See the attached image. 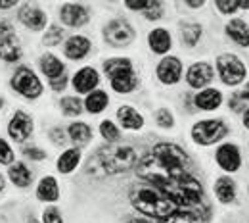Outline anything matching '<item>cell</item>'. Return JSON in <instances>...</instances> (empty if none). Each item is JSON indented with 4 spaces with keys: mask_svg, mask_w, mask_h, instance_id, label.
<instances>
[{
    "mask_svg": "<svg viewBox=\"0 0 249 223\" xmlns=\"http://www.w3.org/2000/svg\"><path fill=\"white\" fill-rule=\"evenodd\" d=\"M136 171L142 183L161 189L180 208H192L203 202V187L192 175V160L177 144H156L136 163Z\"/></svg>",
    "mask_w": 249,
    "mask_h": 223,
    "instance_id": "1",
    "label": "cell"
},
{
    "mask_svg": "<svg viewBox=\"0 0 249 223\" xmlns=\"http://www.w3.org/2000/svg\"><path fill=\"white\" fill-rule=\"evenodd\" d=\"M138 163L136 150L132 146H102L89 160V173L96 177L119 175L130 171Z\"/></svg>",
    "mask_w": 249,
    "mask_h": 223,
    "instance_id": "2",
    "label": "cell"
},
{
    "mask_svg": "<svg viewBox=\"0 0 249 223\" xmlns=\"http://www.w3.org/2000/svg\"><path fill=\"white\" fill-rule=\"evenodd\" d=\"M130 202L138 212H142L148 218H154L157 222H163L169 216H173L177 210H180V206L173 198H169L165 192L148 183H140L130 191Z\"/></svg>",
    "mask_w": 249,
    "mask_h": 223,
    "instance_id": "3",
    "label": "cell"
},
{
    "mask_svg": "<svg viewBox=\"0 0 249 223\" xmlns=\"http://www.w3.org/2000/svg\"><path fill=\"white\" fill-rule=\"evenodd\" d=\"M104 71L111 81V89L117 93H130L138 85V77L126 58H111L104 64Z\"/></svg>",
    "mask_w": 249,
    "mask_h": 223,
    "instance_id": "4",
    "label": "cell"
},
{
    "mask_svg": "<svg viewBox=\"0 0 249 223\" xmlns=\"http://www.w3.org/2000/svg\"><path fill=\"white\" fill-rule=\"evenodd\" d=\"M217 69L222 83H226V85L242 83L246 79V73H248L246 64L238 56H234V54H222L217 60Z\"/></svg>",
    "mask_w": 249,
    "mask_h": 223,
    "instance_id": "5",
    "label": "cell"
},
{
    "mask_svg": "<svg viewBox=\"0 0 249 223\" xmlns=\"http://www.w3.org/2000/svg\"><path fill=\"white\" fill-rule=\"evenodd\" d=\"M228 133V127L224 122L220 120H207V122H199L196 123L192 129V135H194V141L197 144H213L220 141L224 135Z\"/></svg>",
    "mask_w": 249,
    "mask_h": 223,
    "instance_id": "6",
    "label": "cell"
},
{
    "mask_svg": "<svg viewBox=\"0 0 249 223\" xmlns=\"http://www.w3.org/2000/svg\"><path fill=\"white\" fill-rule=\"evenodd\" d=\"M12 87L25 98H36L42 93V85H40L38 77L29 67H19L16 71V75L12 77Z\"/></svg>",
    "mask_w": 249,
    "mask_h": 223,
    "instance_id": "7",
    "label": "cell"
},
{
    "mask_svg": "<svg viewBox=\"0 0 249 223\" xmlns=\"http://www.w3.org/2000/svg\"><path fill=\"white\" fill-rule=\"evenodd\" d=\"M104 37L111 46H126L134 41V29L124 20H113L106 25Z\"/></svg>",
    "mask_w": 249,
    "mask_h": 223,
    "instance_id": "8",
    "label": "cell"
},
{
    "mask_svg": "<svg viewBox=\"0 0 249 223\" xmlns=\"http://www.w3.org/2000/svg\"><path fill=\"white\" fill-rule=\"evenodd\" d=\"M159 223H209V206L201 202L192 208H180Z\"/></svg>",
    "mask_w": 249,
    "mask_h": 223,
    "instance_id": "9",
    "label": "cell"
},
{
    "mask_svg": "<svg viewBox=\"0 0 249 223\" xmlns=\"http://www.w3.org/2000/svg\"><path fill=\"white\" fill-rule=\"evenodd\" d=\"M8 131H10V137L16 141V142H23L25 139L31 137L33 131V122L31 118L25 114V112H16L10 125H8Z\"/></svg>",
    "mask_w": 249,
    "mask_h": 223,
    "instance_id": "10",
    "label": "cell"
},
{
    "mask_svg": "<svg viewBox=\"0 0 249 223\" xmlns=\"http://www.w3.org/2000/svg\"><path fill=\"white\" fill-rule=\"evenodd\" d=\"M60 18L67 27H81L89 21V10L81 4H63Z\"/></svg>",
    "mask_w": 249,
    "mask_h": 223,
    "instance_id": "11",
    "label": "cell"
},
{
    "mask_svg": "<svg viewBox=\"0 0 249 223\" xmlns=\"http://www.w3.org/2000/svg\"><path fill=\"white\" fill-rule=\"evenodd\" d=\"M180 73H182V64L178 58L169 56V58L161 60V64L157 65V77L165 85H175L180 79Z\"/></svg>",
    "mask_w": 249,
    "mask_h": 223,
    "instance_id": "12",
    "label": "cell"
},
{
    "mask_svg": "<svg viewBox=\"0 0 249 223\" xmlns=\"http://www.w3.org/2000/svg\"><path fill=\"white\" fill-rule=\"evenodd\" d=\"M211 79H213V69H211V65L209 64H205V62H197V64H194L188 67L186 81L190 87H194V89H201V87H205Z\"/></svg>",
    "mask_w": 249,
    "mask_h": 223,
    "instance_id": "13",
    "label": "cell"
},
{
    "mask_svg": "<svg viewBox=\"0 0 249 223\" xmlns=\"http://www.w3.org/2000/svg\"><path fill=\"white\" fill-rule=\"evenodd\" d=\"M217 163L224 171H236L242 165V156L236 144H222L217 150Z\"/></svg>",
    "mask_w": 249,
    "mask_h": 223,
    "instance_id": "14",
    "label": "cell"
},
{
    "mask_svg": "<svg viewBox=\"0 0 249 223\" xmlns=\"http://www.w3.org/2000/svg\"><path fill=\"white\" fill-rule=\"evenodd\" d=\"M98 81H100V77H98V73H96L94 67H83V69H79V71L75 73V77H73V87H75V91L81 93V95H87V93L90 95V91L98 85Z\"/></svg>",
    "mask_w": 249,
    "mask_h": 223,
    "instance_id": "15",
    "label": "cell"
},
{
    "mask_svg": "<svg viewBox=\"0 0 249 223\" xmlns=\"http://www.w3.org/2000/svg\"><path fill=\"white\" fill-rule=\"evenodd\" d=\"M19 20L25 27H31L35 31L42 29L46 25V14L36 8V6H31V4H23L21 10H19Z\"/></svg>",
    "mask_w": 249,
    "mask_h": 223,
    "instance_id": "16",
    "label": "cell"
},
{
    "mask_svg": "<svg viewBox=\"0 0 249 223\" xmlns=\"http://www.w3.org/2000/svg\"><path fill=\"white\" fill-rule=\"evenodd\" d=\"M90 50V42L87 37H71L65 42V56L71 60H83Z\"/></svg>",
    "mask_w": 249,
    "mask_h": 223,
    "instance_id": "17",
    "label": "cell"
},
{
    "mask_svg": "<svg viewBox=\"0 0 249 223\" xmlns=\"http://www.w3.org/2000/svg\"><path fill=\"white\" fill-rule=\"evenodd\" d=\"M0 58L6 60V62H16V60L21 58V48H19V42H18L16 35L8 33L0 41Z\"/></svg>",
    "mask_w": 249,
    "mask_h": 223,
    "instance_id": "18",
    "label": "cell"
},
{
    "mask_svg": "<svg viewBox=\"0 0 249 223\" xmlns=\"http://www.w3.org/2000/svg\"><path fill=\"white\" fill-rule=\"evenodd\" d=\"M226 35L240 46H249V27L242 20H232L226 25Z\"/></svg>",
    "mask_w": 249,
    "mask_h": 223,
    "instance_id": "19",
    "label": "cell"
},
{
    "mask_svg": "<svg viewBox=\"0 0 249 223\" xmlns=\"http://www.w3.org/2000/svg\"><path fill=\"white\" fill-rule=\"evenodd\" d=\"M222 102V95L217 89H205L196 96V106L201 110H217Z\"/></svg>",
    "mask_w": 249,
    "mask_h": 223,
    "instance_id": "20",
    "label": "cell"
},
{
    "mask_svg": "<svg viewBox=\"0 0 249 223\" xmlns=\"http://www.w3.org/2000/svg\"><path fill=\"white\" fill-rule=\"evenodd\" d=\"M117 118H119V122H121V125H123L124 129H140L144 125L142 116H140L134 108H130V106L119 108V110H117Z\"/></svg>",
    "mask_w": 249,
    "mask_h": 223,
    "instance_id": "21",
    "label": "cell"
},
{
    "mask_svg": "<svg viewBox=\"0 0 249 223\" xmlns=\"http://www.w3.org/2000/svg\"><path fill=\"white\" fill-rule=\"evenodd\" d=\"M36 196L38 200H44V202H54L58 200L60 196V189H58V183L54 177H44L36 189Z\"/></svg>",
    "mask_w": 249,
    "mask_h": 223,
    "instance_id": "22",
    "label": "cell"
},
{
    "mask_svg": "<svg viewBox=\"0 0 249 223\" xmlns=\"http://www.w3.org/2000/svg\"><path fill=\"white\" fill-rule=\"evenodd\" d=\"M150 48L157 52V54H165L169 48H171V35L169 31H165V29H154V31L150 33Z\"/></svg>",
    "mask_w": 249,
    "mask_h": 223,
    "instance_id": "23",
    "label": "cell"
},
{
    "mask_svg": "<svg viewBox=\"0 0 249 223\" xmlns=\"http://www.w3.org/2000/svg\"><path fill=\"white\" fill-rule=\"evenodd\" d=\"M31 177L33 173L29 171V167L25 163H21V162H18V163H14L10 167V179L18 187H27L31 183Z\"/></svg>",
    "mask_w": 249,
    "mask_h": 223,
    "instance_id": "24",
    "label": "cell"
},
{
    "mask_svg": "<svg viewBox=\"0 0 249 223\" xmlns=\"http://www.w3.org/2000/svg\"><path fill=\"white\" fill-rule=\"evenodd\" d=\"M79 160H81V150H77V148L65 150L62 156L58 158V171H60V173H69V171H73V169L79 165Z\"/></svg>",
    "mask_w": 249,
    "mask_h": 223,
    "instance_id": "25",
    "label": "cell"
},
{
    "mask_svg": "<svg viewBox=\"0 0 249 223\" xmlns=\"http://www.w3.org/2000/svg\"><path fill=\"white\" fill-rule=\"evenodd\" d=\"M40 67H42L44 75H48L50 79H58V77H62L63 75V64L56 58V56H52V54L42 56Z\"/></svg>",
    "mask_w": 249,
    "mask_h": 223,
    "instance_id": "26",
    "label": "cell"
},
{
    "mask_svg": "<svg viewBox=\"0 0 249 223\" xmlns=\"http://www.w3.org/2000/svg\"><path fill=\"white\" fill-rule=\"evenodd\" d=\"M215 192H217V196H218V200H220V202H224V204L232 202V200H234V196H236L234 181H232V179H228V177H220V179L217 181V185H215Z\"/></svg>",
    "mask_w": 249,
    "mask_h": 223,
    "instance_id": "27",
    "label": "cell"
},
{
    "mask_svg": "<svg viewBox=\"0 0 249 223\" xmlns=\"http://www.w3.org/2000/svg\"><path fill=\"white\" fill-rule=\"evenodd\" d=\"M107 102H109V98H107V95L104 91H92L85 104H87V110L90 114H100L102 110H106Z\"/></svg>",
    "mask_w": 249,
    "mask_h": 223,
    "instance_id": "28",
    "label": "cell"
},
{
    "mask_svg": "<svg viewBox=\"0 0 249 223\" xmlns=\"http://www.w3.org/2000/svg\"><path fill=\"white\" fill-rule=\"evenodd\" d=\"M69 135H71V141L77 142V144H87L92 137V131L87 123H73L69 125Z\"/></svg>",
    "mask_w": 249,
    "mask_h": 223,
    "instance_id": "29",
    "label": "cell"
},
{
    "mask_svg": "<svg viewBox=\"0 0 249 223\" xmlns=\"http://www.w3.org/2000/svg\"><path fill=\"white\" fill-rule=\"evenodd\" d=\"M180 37H182V42H186L188 46H194L199 37H201V27L196 25V23H190V25H184L180 29Z\"/></svg>",
    "mask_w": 249,
    "mask_h": 223,
    "instance_id": "30",
    "label": "cell"
},
{
    "mask_svg": "<svg viewBox=\"0 0 249 223\" xmlns=\"http://www.w3.org/2000/svg\"><path fill=\"white\" fill-rule=\"evenodd\" d=\"M62 110L65 116H79L83 112V106L79 102V98H73V96H67L62 100Z\"/></svg>",
    "mask_w": 249,
    "mask_h": 223,
    "instance_id": "31",
    "label": "cell"
},
{
    "mask_svg": "<svg viewBox=\"0 0 249 223\" xmlns=\"http://www.w3.org/2000/svg\"><path fill=\"white\" fill-rule=\"evenodd\" d=\"M62 39H63V29L58 27V25H52V27L46 31V35H44V44L54 46V44L62 42Z\"/></svg>",
    "mask_w": 249,
    "mask_h": 223,
    "instance_id": "32",
    "label": "cell"
},
{
    "mask_svg": "<svg viewBox=\"0 0 249 223\" xmlns=\"http://www.w3.org/2000/svg\"><path fill=\"white\" fill-rule=\"evenodd\" d=\"M100 133H102V137H104L106 141H109V142H113V141L119 139V129L115 127L111 122H104V123L100 125Z\"/></svg>",
    "mask_w": 249,
    "mask_h": 223,
    "instance_id": "33",
    "label": "cell"
},
{
    "mask_svg": "<svg viewBox=\"0 0 249 223\" xmlns=\"http://www.w3.org/2000/svg\"><path fill=\"white\" fill-rule=\"evenodd\" d=\"M156 120H157V125L159 127H173L175 125V120H173V114L169 112V110H159L156 114Z\"/></svg>",
    "mask_w": 249,
    "mask_h": 223,
    "instance_id": "34",
    "label": "cell"
},
{
    "mask_svg": "<svg viewBox=\"0 0 249 223\" xmlns=\"http://www.w3.org/2000/svg\"><path fill=\"white\" fill-rule=\"evenodd\" d=\"M14 162V152L6 141L0 139V163H12Z\"/></svg>",
    "mask_w": 249,
    "mask_h": 223,
    "instance_id": "35",
    "label": "cell"
},
{
    "mask_svg": "<svg viewBox=\"0 0 249 223\" xmlns=\"http://www.w3.org/2000/svg\"><path fill=\"white\" fill-rule=\"evenodd\" d=\"M217 8L220 14H234V12L240 8V2H236V0H232V2H228V0H218Z\"/></svg>",
    "mask_w": 249,
    "mask_h": 223,
    "instance_id": "36",
    "label": "cell"
},
{
    "mask_svg": "<svg viewBox=\"0 0 249 223\" xmlns=\"http://www.w3.org/2000/svg\"><path fill=\"white\" fill-rule=\"evenodd\" d=\"M44 223H63L60 210H58V208H48V210L44 212Z\"/></svg>",
    "mask_w": 249,
    "mask_h": 223,
    "instance_id": "37",
    "label": "cell"
},
{
    "mask_svg": "<svg viewBox=\"0 0 249 223\" xmlns=\"http://www.w3.org/2000/svg\"><path fill=\"white\" fill-rule=\"evenodd\" d=\"M148 20H159L163 14H161V2H152V6L146 10V14H144Z\"/></svg>",
    "mask_w": 249,
    "mask_h": 223,
    "instance_id": "38",
    "label": "cell"
},
{
    "mask_svg": "<svg viewBox=\"0 0 249 223\" xmlns=\"http://www.w3.org/2000/svg\"><path fill=\"white\" fill-rule=\"evenodd\" d=\"M50 139H52V142H54V144H60V146H62L63 142H65V137H63V129L54 127L52 131H50Z\"/></svg>",
    "mask_w": 249,
    "mask_h": 223,
    "instance_id": "39",
    "label": "cell"
},
{
    "mask_svg": "<svg viewBox=\"0 0 249 223\" xmlns=\"http://www.w3.org/2000/svg\"><path fill=\"white\" fill-rule=\"evenodd\" d=\"M23 154L31 160H44L46 158V152H42L40 148H25V152H23Z\"/></svg>",
    "mask_w": 249,
    "mask_h": 223,
    "instance_id": "40",
    "label": "cell"
},
{
    "mask_svg": "<svg viewBox=\"0 0 249 223\" xmlns=\"http://www.w3.org/2000/svg\"><path fill=\"white\" fill-rule=\"evenodd\" d=\"M65 85H67L65 73H63L62 77H58V79H50V87H52L54 91H62V89H65Z\"/></svg>",
    "mask_w": 249,
    "mask_h": 223,
    "instance_id": "41",
    "label": "cell"
},
{
    "mask_svg": "<svg viewBox=\"0 0 249 223\" xmlns=\"http://www.w3.org/2000/svg\"><path fill=\"white\" fill-rule=\"evenodd\" d=\"M230 108L234 110V112H242L244 110V104H242V96L234 95L230 98Z\"/></svg>",
    "mask_w": 249,
    "mask_h": 223,
    "instance_id": "42",
    "label": "cell"
},
{
    "mask_svg": "<svg viewBox=\"0 0 249 223\" xmlns=\"http://www.w3.org/2000/svg\"><path fill=\"white\" fill-rule=\"evenodd\" d=\"M126 6H128L130 10H148V8L152 6V2H132V0H128Z\"/></svg>",
    "mask_w": 249,
    "mask_h": 223,
    "instance_id": "43",
    "label": "cell"
},
{
    "mask_svg": "<svg viewBox=\"0 0 249 223\" xmlns=\"http://www.w3.org/2000/svg\"><path fill=\"white\" fill-rule=\"evenodd\" d=\"M16 6V0H0V8H12Z\"/></svg>",
    "mask_w": 249,
    "mask_h": 223,
    "instance_id": "44",
    "label": "cell"
},
{
    "mask_svg": "<svg viewBox=\"0 0 249 223\" xmlns=\"http://www.w3.org/2000/svg\"><path fill=\"white\" fill-rule=\"evenodd\" d=\"M242 100H249V83H248V87H246V89H244V93H242Z\"/></svg>",
    "mask_w": 249,
    "mask_h": 223,
    "instance_id": "45",
    "label": "cell"
},
{
    "mask_svg": "<svg viewBox=\"0 0 249 223\" xmlns=\"http://www.w3.org/2000/svg\"><path fill=\"white\" fill-rule=\"evenodd\" d=\"M188 6H192V8H201V6H203V2H201V0H199V2H186Z\"/></svg>",
    "mask_w": 249,
    "mask_h": 223,
    "instance_id": "46",
    "label": "cell"
},
{
    "mask_svg": "<svg viewBox=\"0 0 249 223\" xmlns=\"http://www.w3.org/2000/svg\"><path fill=\"white\" fill-rule=\"evenodd\" d=\"M244 125L249 129V110L246 112V116H244Z\"/></svg>",
    "mask_w": 249,
    "mask_h": 223,
    "instance_id": "47",
    "label": "cell"
},
{
    "mask_svg": "<svg viewBox=\"0 0 249 223\" xmlns=\"http://www.w3.org/2000/svg\"><path fill=\"white\" fill-rule=\"evenodd\" d=\"M128 223H152V222H148V220H130Z\"/></svg>",
    "mask_w": 249,
    "mask_h": 223,
    "instance_id": "48",
    "label": "cell"
},
{
    "mask_svg": "<svg viewBox=\"0 0 249 223\" xmlns=\"http://www.w3.org/2000/svg\"><path fill=\"white\" fill-rule=\"evenodd\" d=\"M4 189V177H2V173H0V191Z\"/></svg>",
    "mask_w": 249,
    "mask_h": 223,
    "instance_id": "49",
    "label": "cell"
},
{
    "mask_svg": "<svg viewBox=\"0 0 249 223\" xmlns=\"http://www.w3.org/2000/svg\"><path fill=\"white\" fill-rule=\"evenodd\" d=\"M240 8H249V2H240Z\"/></svg>",
    "mask_w": 249,
    "mask_h": 223,
    "instance_id": "50",
    "label": "cell"
},
{
    "mask_svg": "<svg viewBox=\"0 0 249 223\" xmlns=\"http://www.w3.org/2000/svg\"><path fill=\"white\" fill-rule=\"evenodd\" d=\"M29 223H38V222H36V220H35V218H31V220H29Z\"/></svg>",
    "mask_w": 249,
    "mask_h": 223,
    "instance_id": "51",
    "label": "cell"
},
{
    "mask_svg": "<svg viewBox=\"0 0 249 223\" xmlns=\"http://www.w3.org/2000/svg\"><path fill=\"white\" fill-rule=\"evenodd\" d=\"M0 106H2V100H0Z\"/></svg>",
    "mask_w": 249,
    "mask_h": 223,
    "instance_id": "52",
    "label": "cell"
}]
</instances>
